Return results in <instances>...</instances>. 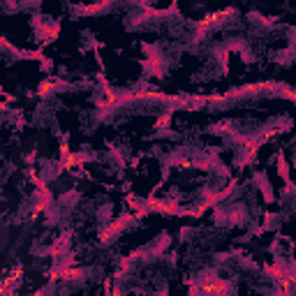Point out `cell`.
Wrapping results in <instances>:
<instances>
[{"mask_svg":"<svg viewBox=\"0 0 296 296\" xmlns=\"http://www.w3.org/2000/svg\"><path fill=\"white\" fill-rule=\"evenodd\" d=\"M227 289H229V285H227V282H220V280L204 285V292H227Z\"/></svg>","mask_w":296,"mask_h":296,"instance_id":"cell-2","label":"cell"},{"mask_svg":"<svg viewBox=\"0 0 296 296\" xmlns=\"http://www.w3.org/2000/svg\"><path fill=\"white\" fill-rule=\"evenodd\" d=\"M19 278H21V268H14V271H12V273L5 278V282H2V292L7 294L9 289H12V285H14V282H19Z\"/></svg>","mask_w":296,"mask_h":296,"instance_id":"cell-1","label":"cell"}]
</instances>
